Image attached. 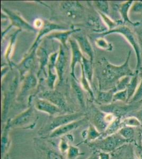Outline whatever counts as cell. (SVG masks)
<instances>
[{
    "label": "cell",
    "mask_w": 142,
    "mask_h": 159,
    "mask_svg": "<svg viewBox=\"0 0 142 159\" xmlns=\"http://www.w3.org/2000/svg\"><path fill=\"white\" fill-rule=\"evenodd\" d=\"M142 123L136 117L129 116L121 121V127L123 126L137 127L141 126Z\"/></svg>",
    "instance_id": "30bf717a"
},
{
    "label": "cell",
    "mask_w": 142,
    "mask_h": 159,
    "mask_svg": "<svg viewBox=\"0 0 142 159\" xmlns=\"http://www.w3.org/2000/svg\"><path fill=\"white\" fill-rule=\"evenodd\" d=\"M80 126V123L79 121H73L72 123H69L66 125H63L59 127L57 129H55L50 134L51 138H57L59 136L64 135L67 134L69 132H71L73 130L76 129L77 127Z\"/></svg>",
    "instance_id": "5b68a950"
},
{
    "label": "cell",
    "mask_w": 142,
    "mask_h": 159,
    "mask_svg": "<svg viewBox=\"0 0 142 159\" xmlns=\"http://www.w3.org/2000/svg\"><path fill=\"white\" fill-rule=\"evenodd\" d=\"M134 1H128L125 3L121 4L119 7V11L121 13L122 19L125 22H127L133 26H139L140 25L139 22H133L130 19L128 16V13L131 6L133 4Z\"/></svg>",
    "instance_id": "8992f818"
},
{
    "label": "cell",
    "mask_w": 142,
    "mask_h": 159,
    "mask_svg": "<svg viewBox=\"0 0 142 159\" xmlns=\"http://www.w3.org/2000/svg\"><path fill=\"white\" fill-rule=\"evenodd\" d=\"M140 102H142V100H141V101H140Z\"/></svg>",
    "instance_id": "4316f807"
},
{
    "label": "cell",
    "mask_w": 142,
    "mask_h": 159,
    "mask_svg": "<svg viewBox=\"0 0 142 159\" xmlns=\"http://www.w3.org/2000/svg\"><path fill=\"white\" fill-rule=\"evenodd\" d=\"M118 133L122 138L131 142L135 135V129L134 127H131L123 126L119 130Z\"/></svg>",
    "instance_id": "9c48e42d"
},
{
    "label": "cell",
    "mask_w": 142,
    "mask_h": 159,
    "mask_svg": "<svg viewBox=\"0 0 142 159\" xmlns=\"http://www.w3.org/2000/svg\"><path fill=\"white\" fill-rule=\"evenodd\" d=\"M80 154L79 150L74 147H69L68 149V157L70 159H75Z\"/></svg>",
    "instance_id": "e0dca14e"
},
{
    "label": "cell",
    "mask_w": 142,
    "mask_h": 159,
    "mask_svg": "<svg viewBox=\"0 0 142 159\" xmlns=\"http://www.w3.org/2000/svg\"><path fill=\"white\" fill-rule=\"evenodd\" d=\"M99 159H110V156L109 153L107 152H100L99 155Z\"/></svg>",
    "instance_id": "44dd1931"
},
{
    "label": "cell",
    "mask_w": 142,
    "mask_h": 159,
    "mask_svg": "<svg viewBox=\"0 0 142 159\" xmlns=\"http://www.w3.org/2000/svg\"><path fill=\"white\" fill-rule=\"evenodd\" d=\"M132 11L134 12L139 13L142 11V2H134L132 6Z\"/></svg>",
    "instance_id": "d6986e66"
},
{
    "label": "cell",
    "mask_w": 142,
    "mask_h": 159,
    "mask_svg": "<svg viewBox=\"0 0 142 159\" xmlns=\"http://www.w3.org/2000/svg\"><path fill=\"white\" fill-rule=\"evenodd\" d=\"M136 159L134 158V157H131V158H130V159Z\"/></svg>",
    "instance_id": "d4e9b609"
},
{
    "label": "cell",
    "mask_w": 142,
    "mask_h": 159,
    "mask_svg": "<svg viewBox=\"0 0 142 159\" xmlns=\"http://www.w3.org/2000/svg\"><path fill=\"white\" fill-rule=\"evenodd\" d=\"M37 108L39 110L48 112L49 114H52V115L56 113L58 110V109L53 105H50L49 103L44 102H40L37 103Z\"/></svg>",
    "instance_id": "8fae6325"
},
{
    "label": "cell",
    "mask_w": 142,
    "mask_h": 159,
    "mask_svg": "<svg viewBox=\"0 0 142 159\" xmlns=\"http://www.w3.org/2000/svg\"><path fill=\"white\" fill-rule=\"evenodd\" d=\"M78 118V115H70L66 116H60L59 117L56 118L49 126L48 130L53 132V130L57 129L59 127L75 121L74 120H76Z\"/></svg>",
    "instance_id": "277c9868"
},
{
    "label": "cell",
    "mask_w": 142,
    "mask_h": 159,
    "mask_svg": "<svg viewBox=\"0 0 142 159\" xmlns=\"http://www.w3.org/2000/svg\"><path fill=\"white\" fill-rule=\"evenodd\" d=\"M49 157L50 159H62L61 156L54 152H50L49 153Z\"/></svg>",
    "instance_id": "ffe728a7"
},
{
    "label": "cell",
    "mask_w": 142,
    "mask_h": 159,
    "mask_svg": "<svg viewBox=\"0 0 142 159\" xmlns=\"http://www.w3.org/2000/svg\"><path fill=\"white\" fill-rule=\"evenodd\" d=\"M142 100V72H141V80L139 87L137 88L136 92L128 103H136L140 102Z\"/></svg>",
    "instance_id": "4fadbf2b"
},
{
    "label": "cell",
    "mask_w": 142,
    "mask_h": 159,
    "mask_svg": "<svg viewBox=\"0 0 142 159\" xmlns=\"http://www.w3.org/2000/svg\"><path fill=\"white\" fill-rule=\"evenodd\" d=\"M88 159H99V156H93L89 157Z\"/></svg>",
    "instance_id": "cb8c5ba5"
},
{
    "label": "cell",
    "mask_w": 142,
    "mask_h": 159,
    "mask_svg": "<svg viewBox=\"0 0 142 159\" xmlns=\"http://www.w3.org/2000/svg\"><path fill=\"white\" fill-rule=\"evenodd\" d=\"M141 135H142V139H141V141H142V142H141V143H142V134H141Z\"/></svg>",
    "instance_id": "484cf974"
},
{
    "label": "cell",
    "mask_w": 142,
    "mask_h": 159,
    "mask_svg": "<svg viewBox=\"0 0 142 159\" xmlns=\"http://www.w3.org/2000/svg\"><path fill=\"white\" fill-rule=\"evenodd\" d=\"M137 118L140 120V121L142 123V105L140 107V109L137 113Z\"/></svg>",
    "instance_id": "7402d4cb"
},
{
    "label": "cell",
    "mask_w": 142,
    "mask_h": 159,
    "mask_svg": "<svg viewBox=\"0 0 142 159\" xmlns=\"http://www.w3.org/2000/svg\"><path fill=\"white\" fill-rule=\"evenodd\" d=\"M142 102H139L136 103H128V105H110L104 107L103 110L108 112V114H112L116 118H121L125 116L129 112L140 108Z\"/></svg>",
    "instance_id": "3957f363"
},
{
    "label": "cell",
    "mask_w": 142,
    "mask_h": 159,
    "mask_svg": "<svg viewBox=\"0 0 142 159\" xmlns=\"http://www.w3.org/2000/svg\"><path fill=\"white\" fill-rule=\"evenodd\" d=\"M68 148L69 147H68L66 143H65L64 142H62L61 145L62 151H65L67 149H68Z\"/></svg>",
    "instance_id": "603a6c76"
},
{
    "label": "cell",
    "mask_w": 142,
    "mask_h": 159,
    "mask_svg": "<svg viewBox=\"0 0 142 159\" xmlns=\"http://www.w3.org/2000/svg\"><path fill=\"white\" fill-rule=\"evenodd\" d=\"M101 133L98 131L97 129L94 128V127H91L90 130L89 132L88 139L91 140H94L97 138H99L101 136Z\"/></svg>",
    "instance_id": "2e32d148"
},
{
    "label": "cell",
    "mask_w": 142,
    "mask_h": 159,
    "mask_svg": "<svg viewBox=\"0 0 142 159\" xmlns=\"http://www.w3.org/2000/svg\"><path fill=\"white\" fill-rule=\"evenodd\" d=\"M113 33H119L122 34L125 38H126L131 47L133 48L134 51L135 52L136 56V70H140L141 67V52L140 48L139 41L137 39L136 36L135 34L130 28L126 25H121L118 28L113 30Z\"/></svg>",
    "instance_id": "7a4b0ae2"
},
{
    "label": "cell",
    "mask_w": 142,
    "mask_h": 159,
    "mask_svg": "<svg viewBox=\"0 0 142 159\" xmlns=\"http://www.w3.org/2000/svg\"><path fill=\"white\" fill-rule=\"evenodd\" d=\"M8 141V138H7V129L5 130L4 134L2 136V141H1V149H2V153H3L4 151L5 150L6 146L7 143Z\"/></svg>",
    "instance_id": "ac0fdd59"
},
{
    "label": "cell",
    "mask_w": 142,
    "mask_h": 159,
    "mask_svg": "<svg viewBox=\"0 0 142 159\" xmlns=\"http://www.w3.org/2000/svg\"><path fill=\"white\" fill-rule=\"evenodd\" d=\"M121 128V118L117 117L110 123L108 126L106 130H105L101 136L103 138L107 137L108 136L112 135V134L118 133L119 130Z\"/></svg>",
    "instance_id": "ba28073f"
},
{
    "label": "cell",
    "mask_w": 142,
    "mask_h": 159,
    "mask_svg": "<svg viewBox=\"0 0 142 159\" xmlns=\"http://www.w3.org/2000/svg\"><path fill=\"white\" fill-rule=\"evenodd\" d=\"M30 116V112L27 111L23 115L16 118L15 120H13V125L16 126H19L25 125L28 121H29Z\"/></svg>",
    "instance_id": "7c38bea8"
},
{
    "label": "cell",
    "mask_w": 142,
    "mask_h": 159,
    "mask_svg": "<svg viewBox=\"0 0 142 159\" xmlns=\"http://www.w3.org/2000/svg\"><path fill=\"white\" fill-rule=\"evenodd\" d=\"M127 90L119 91L113 96V99L114 101H120L124 102H127Z\"/></svg>",
    "instance_id": "9a60e30c"
},
{
    "label": "cell",
    "mask_w": 142,
    "mask_h": 159,
    "mask_svg": "<svg viewBox=\"0 0 142 159\" xmlns=\"http://www.w3.org/2000/svg\"><path fill=\"white\" fill-rule=\"evenodd\" d=\"M140 73V70H135L134 74L133 76H131V79L130 83L128 85L127 88V102L128 103L132 99L136 92L137 89L138 88V84H139V75Z\"/></svg>",
    "instance_id": "52a82bcc"
},
{
    "label": "cell",
    "mask_w": 142,
    "mask_h": 159,
    "mask_svg": "<svg viewBox=\"0 0 142 159\" xmlns=\"http://www.w3.org/2000/svg\"><path fill=\"white\" fill-rule=\"evenodd\" d=\"M130 142H131L122 138L118 133H117L95 142L94 147L103 152L109 153Z\"/></svg>",
    "instance_id": "6da1fadb"
},
{
    "label": "cell",
    "mask_w": 142,
    "mask_h": 159,
    "mask_svg": "<svg viewBox=\"0 0 142 159\" xmlns=\"http://www.w3.org/2000/svg\"><path fill=\"white\" fill-rule=\"evenodd\" d=\"M131 76H126L121 78L117 83V90L119 91L124 90L127 88L128 85L130 83Z\"/></svg>",
    "instance_id": "5bb4252c"
}]
</instances>
